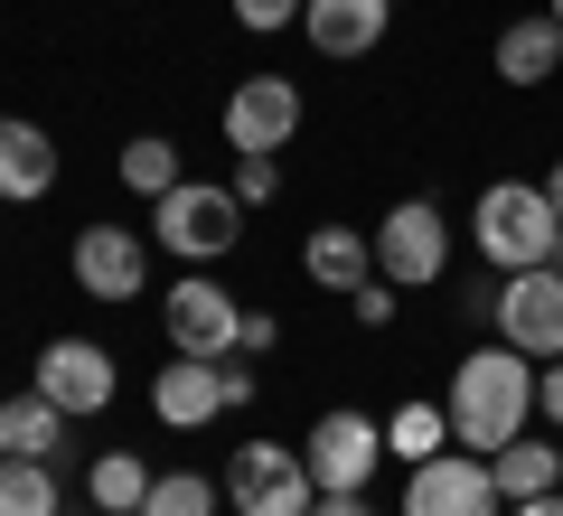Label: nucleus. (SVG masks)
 <instances>
[{
    "label": "nucleus",
    "mask_w": 563,
    "mask_h": 516,
    "mask_svg": "<svg viewBox=\"0 0 563 516\" xmlns=\"http://www.w3.org/2000/svg\"><path fill=\"white\" fill-rule=\"evenodd\" d=\"M442 414H451V441L461 451H507V441L536 422V358L526 348H470L461 358V376H451V395H442Z\"/></svg>",
    "instance_id": "obj_1"
},
{
    "label": "nucleus",
    "mask_w": 563,
    "mask_h": 516,
    "mask_svg": "<svg viewBox=\"0 0 563 516\" xmlns=\"http://www.w3.org/2000/svg\"><path fill=\"white\" fill-rule=\"evenodd\" d=\"M479 254L498 263V273H536V263H554V235H563V207L544 198V179H498L479 198Z\"/></svg>",
    "instance_id": "obj_2"
},
{
    "label": "nucleus",
    "mask_w": 563,
    "mask_h": 516,
    "mask_svg": "<svg viewBox=\"0 0 563 516\" xmlns=\"http://www.w3.org/2000/svg\"><path fill=\"white\" fill-rule=\"evenodd\" d=\"M151 235L179 263H217L244 244V198L235 188H207V179H179L169 198H151Z\"/></svg>",
    "instance_id": "obj_3"
},
{
    "label": "nucleus",
    "mask_w": 563,
    "mask_h": 516,
    "mask_svg": "<svg viewBox=\"0 0 563 516\" xmlns=\"http://www.w3.org/2000/svg\"><path fill=\"white\" fill-rule=\"evenodd\" d=\"M225 497H235V516H310L320 479H310V460L291 441H244L235 470H225Z\"/></svg>",
    "instance_id": "obj_4"
},
{
    "label": "nucleus",
    "mask_w": 563,
    "mask_h": 516,
    "mask_svg": "<svg viewBox=\"0 0 563 516\" xmlns=\"http://www.w3.org/2000/svg\"><path fill=\"white\" fill-rule=\"evenodd\" d=\"M507 497H498V479H488V460L479 451H432V460H413V479H404V516H498Z\"/></svg>",
    "instance_id": "obj_5"
},
{
    "label": "nucleus",
    "mask_w": 563,
    "mask_h": 516,
    "mask_svg": "<svg viewBox=\"0 0 563 516\" xmlns=\"http://www.w3.org/2000/svg\"><path fill=\"white\" fill-rule=\"evenodd\" d=\"M376 273L395 282V292H422V282L451 273V226H442L432 198H404L395 217L376 226Z\"/></svg>",
    "instance_id": "obj_6"
},
{
    "label": "nucleus",
    "mask_w": 563,
    "mask_h": 516,
    "mask_svg": "<svg viewBox=\"0 0 563 516\" xmlns=\"http://www.w3.org/2000/svg\"><path fill=\"white\" fill-rule=\"evenodd\" d=\"M488 319H498L507 348H526V358H563V273L554 263H536V273H507V292H488Z\"/></svg>",
    "instance_id": "obj_7"
},
{
    "label": "nucleus",
    "mask_w": 563,
    "mask_h": 516,
    "mask_svg": "<svg viewBox=\"0 0 563 516\" xmlns=\"http://www.w3.org/2000/svg\"><path fill=\"white\" fill-rule=\"evenodd\" d=\"M301 460H310V479H320V488H366V479L385 470V422L357 414V404H339V414L310 422Z\"/></svg>",
    "instance_id": "obj_8"
},
{
    "label": "nucleus",
    "mask_w": 563,
    "mask_h": 516,
    "mask_svg": "<svg viewBox=\"0 0 563 516\" xmlns=\"http://www.w3.org/2000/svg\"><path fill=\"white\" fill-rule=\"evenodd\" d=\"M169 348L179 358H235L244 348V300L225 282H207V273L169 282Z\"/></svg>",
    "instance_id": "obj_9"
},
{
    "label": "nucleus",
    "mask_w": 563,
    "mask_h": 516,
    "mask_svg": "<svg viewBox=\"0 0 563 516\" xmlns=\"http://www.w3.org/2000/svg\"><path fill=\"white\" fill-rule=\"evenodd\" d=\"M301 132V85L291 76H244L225 95V151H282Z\"/></svg>",
    "instance_id": "obj_10"
},
{
    "label": "nucleus",
    "mask_w": 563,
    "mask_h": 516,
    "mask_svg": "<svg viewBox=\"0 0 563 516\" xmlns=\"http://www.w3.org/2000/svg\"><path fill=\"white\" fill-rule=\"evenodd\" d=\"M29 385H38L57 414H103V404H113V358H103L95 338H47Z\"/></svg>",
    "instance_id": "obj_11"
},
{
    "label": "nucleus",
    "mask_w": 563,
    "mask_h": 516,
    "mask_svg": "<svg viewBox=\"0 0 563 516\" xmlns=\"http://www.w3.org/2000/svg\"><path fill=\"white\" fill-rule=\"evenodd\" d=\"M66 263H76V282L95 300H141V282H151V244H141L132 226H103V217L76 235V254H66Z\"/></svg>",
    "instance_id": "obj_12"
},
{
    "label": "nucleus",
    "mask_w": 563,
    "mask_h": 516,
    "mask_svg": "<svg viewBox=\"0 0 563 516\" xmlns=\"http://www.w3.org/2000/svg\"><path fill=\"white\" fill-rule=\"evenodd\" d=\"M385 20H395V0H301V39L320 57H376Z\"/></svg>",
    "instance_id": "obj_13"
},
{
    "label": "nucleus",
    "mask_w": 563,
    "mask_h": 516,
    "mask_svg": "<svg viewBox=\"0 0 563 516\" xmlns=\"http://www.w3.org/2000/svg\"><path fill=\"white\" fill-rule=\"evenodd\" d=\"M151 414H161L169 432L217 422V414H225V366H217V358H169V376L151 385Z\"/></svg>",
    "instance_id": "obj_14"
},
{
    "label": "nucleus",
    "mask_w": 563,
    "mask_h": 516,
    "mask_svg": "<svg viewBox=\"0 0 563 516\" xmlns=\"http://www.w3.org/2000/svg\"><path fill=\"white\" fill-rule=\"evenodd\" d=\"M488 479H498V497H507V507H517V497H554V488H563V441L517 432L507 451H488Z\"/></svg>",
    "instance_id": "obj_15"
},
{
    "label": "nucleus",
    "mask_w": 563,
    "mask_h": 516,
    "mask_svg": "<svg viewBox=\"0 0 563 516\" xmlns=\"http://www.w3.org/2000/svg\"><path fill=\"white\" fill-rule=\"evenodd\" d=\"M301 273L329 282V292H357V282H376V235H357V226H310Z\"/></svg>",
    "instance_id": "obj_16"
},
{
    "label": "nucleus",
    "mask_w": 563,
    "mask_h": 516,
    "mask_svg": "<svg viewBox=\"0 0 563 516\" xmlns=\"http://www.w3.org/2000/svg\"><path fill=\"white\" fill-rule=\"evenodd\" d=\"M57 188V141L38 122H0V198H47Z\"/></svg>",
    "instance_id": "obj_17"
},
{
    "label": "nucleus",
    "mask_w": 563,
    "mask_h": 516,
    "mask_svg": "<svg viewBox=\"0 0 563 516\" xmlns=\"http://www.w3.org/2000/svg\"><path fill=\"white\" fill-rule=\"evenodd\" d=\"M554 66H563V20H554V10L498 29V76H507V85H544Z\"/></svg>",
    "instance_id": "obj_18"
},
{
    "label": "nucleus",
    "mask_w": 563,
    "mask_h": 516,
    "mask_svg": "<svg viewBox=\"0 0 563 516\" xmlns=\"http://www.w3.org/2000/svg\"><path fill=\"white\" fill-rule=\"evenodd\" d=\"M57 432H66V414L38 395V385H29V395H0V460H47Z\"/></svg>",
    "instance_id": "obj_19"
},
{
    "label": "nucleus",
    "mask_w": 563,
    "mask_h": 516,
    "mask_svg": "<svg viewBox=\"0 0 563 516\" xmlns=\"http://www.w3.org/2000/svg\"><path fill=\"white\" fill-rule=\"evenodd\" d=\"M188 169H179V141H161V132H141V141H122V188H141V198H169Z\"/></svg>",
    "instance_id": "obj_20"
},
{
    "label": "nucleus",
    "mask_w": 563,
    "mask_h": 516,
    "mask_svg": "<svg viewBox=\"0 0 563 516\" xmlns=\"http://www.w3.org/2000/svg\"><path fill=\"white\" fill-rule=\"evenodd\" d=\"M57 470L47 460H0V516H57Z\"/></svg>",
    "instance_id": "obj_21"
},
{
    "label": "nucleus",
    "mask_w": 563,
    "mask_h": 516,
    "mask_svg": "<svg viewBox=\"0 0 563 516\" xmlns=\"http://www.w3.org/2000/svg\"><path fill=\"white\" fill-rule=\"evenodd\" d=\"M85 497H95L103 516H141V497H151V470H141L132 451H103V460H95V488H85Z\"/></svg>",
    "instance_id": "obj_22"
},
{
    "label": "nucleus",
    "mask_w": 563,
    "mask_h": 516,
    "mask_svg": "<svg viewBox=\"0 0 563 516\" xmlns=\"http://www.w3.org/2000/svg\"><path fill=\"white\" fill-rule=\"evenodd\" d=\"M385 451H404V460L451 451V414H442V404H404V414H395V432H385Z\"/></svg>",
    "instance_id": "obj_23"
},
{
    "label": "nucleus",
    "mask_w": 563,
    "mask_h": 516,
    "mask_svg": "<svg viewBox=\"0 0 563 516\" xmlns=\"http://www.w3.org/2000/svg\"><path fill=\"white\" fill-rule=\"evenodd\" d=\"M141 516H217V479H198V470H169V479H151Z\"/></svg>",
    "instance_id": "obj_24"
},
{
    "label": "nucleus",
    "mask_w": 563,
    "mask_h": 516,
    "mask_svg": "<svg viewBox=\"0 0 563 516\" xmlns=\"http://www.w3.org/2000/svg\"><path fill=\"white\" fill-rule=\"evenodd\" d=\"M225 188H235L244 207H263V198L282 188V160H273V151H235V179H225Z\"/></svg>",
    "instance_id": "obj_25"
},
{
    "label": "nucleus",
    "mask_w": 563,
    "mask_h": 516,
    "mask_svg": "<svg viewBox=\"0 0 563 516\" xmlns=\"http://www.w3.org/2000/svg\"><path fill=\"white\" fill-rule=\"evenodd\" d=\"M347 300H357V329H385V319H395V282H357V292H347Z\"/></svg>",
    "instance_id": "obj_26"
},
{
    "label": "nucleus",
    "mask_w": 563,
    "mask_h": 516,
    "mask_svg": "<svg viewBox=\"0 0 563 516\" xmlns=\"http://www.w3.org/2000/svg\"><path fill=\"white\" fill-rule=\"evenodd\" d=\"M244 29H301V0H235Z\"/></svg>",
    "instance_id": "obj_27"
},
{
    "label": "nucleus",
    "mask_w": 563,
    "mask_h": 516,
    "mask_svg": "<svg viewBox=\"0 0 563 516\" xmlns=\"http://www.w3.org/2000/svg\"><path fill=\"white\" fill-rule=\"evenodd\" d=\"M536 414L563 432V358H544V376H536Z\"/></svg>",
    "instance_id": "obj_28"
},
{
    "label": "nucleus",
    "mask_w": 563,
    "mask_h": 516,
    "mask_svg": "<svg viewBox=\"0 0 563 516\" xmlns=\"http://www.w3.org/2000/svg\"><path fill=\"white\" fill-rule=\"evenodd\" d=\"M310 516H376V507H366V488H320V507H310Z\"/></svg>",
    "instance_id": "obj_29"
},
{
    "label": "nucleus",
    "mask_w": 563,
    "mask_h": 516,
    "mask_svg": "<svg viewBox=\"0 0 563 516\" xmlns=\"http://www.w3.org/2000/svg\"><path fill=\"white\" fill-rule=\"evenodd\" d=\"M273 338H282V319H273V310H244V358H263Z\"/></svg>",
    "instance_id": "obj_30"
},
{
    "label": "nucleus",
    "mask_w": 563,
    "mask_h": 516,
    "mask_svg": "<svg viewBox=\"0 0 563 516\" xmlns=\"http://www.w3.org/2000/svg\"><path fill=\"white\" fill-rule=\"evenodd\" d=\"M507 516H563V488H554V497H517Z\"/></svg>",
    "instance_id": "obj_31"
},
{
    "label": "nucleus",
    "mask_w": 563,
    "mask_h": 516,
    "mask_svg": "<svg viewBox=\"0 0 563 516\" xmlns=\"http://www.w3.org/2000/svg\"><path fill=\"white\" fill-rule=\"evenodd\" d=\"M544 198H554V207H563V160H554V169H544Z\"/></svg>",
    "instance_id": "obj_32"
},
{
    "label": "nucleus",
    "mask_w": 563,
    "mask_h": 516,
    "mask_svg": "<svg viewBox=\"0 0 563 516\" xmlns=\"http://www.w3.org/2000/svg\"><path fill=\"white\" fill-rule=\"evenodd\" d=\"M554 273H563V235H554Z\"/></svg>",
    "instance_id": "obj_33"
},
{
    "label": "nucleus",
    "mask_w": 563,
    "mask_h": 516,
    "mask_svg": "<svg viewBox=\"0 0 563 516\" xmlns=\"http://www.w3.org/2000/svg\"><path fill=\"white\" fill-rule=\"evenodd\" d=\"M544 10H554V20H563V0H544Z\"/></svg>",
    "instance_id": "obj_34"
}]
</instances>
